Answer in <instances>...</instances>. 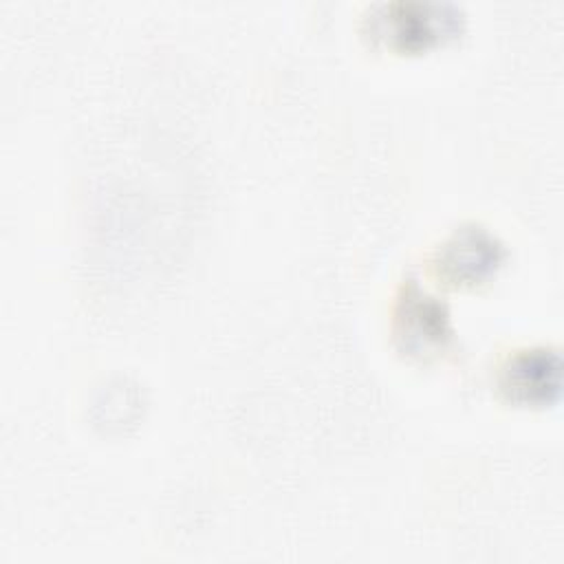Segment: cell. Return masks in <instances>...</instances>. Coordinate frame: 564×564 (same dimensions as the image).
I'll use <instances>...</instances> for the list:
<instances>
[{
	"instance_id": "1",
	"label": "cell",
	"mask_w": 564,
	"mask_h": 564,
	"mask_svg": "<svg viewBox=\"0 0 564 564\" xmlns=\"http://www.w3.org/2000/svg\"><path fill=\"white\" fill-rule=\"evenodd\" d=\"M460 11L447 2H388L368 18V33L394 51H421L458 35Z\"/></svg>"
},
{
	"instance_id": "4",
	"label": "cell",
	"mask_w": 564,
	"mask_h": 564,
	"mask_svg": "<svg viewBox=\"0 0 564 564\" xmlns=\"http://www.w3.org/2000/svg\"><path fill=\"white\" fill-rule=\"evenodd\" d=\"M562 361L551 348L520 350L500 370L498 388L513 403L542 405L560 392Z\"/></svg>"
},
{
	"instance_id": "2",
	"label": "cell",
	"mask_w": 564,
	"mask_h": 564,
	"mask_svg": "<svg viewBox=\"0 0 564 564\" xmlns=\"http://www.w3.org/2000/svg\"><path fill=\"white\" fill-rule=\"evenodd\" d=\"M392 333L405 355H438L452 341L449 313L436 297L421 291L416 282H408L394 306Z\"/></svg>"
},
{
	"instance_id": "3",
	"label": "cell",
	"mask_w": 564,
	"mask_h": 564,
	"mask_svg": "<svg viewBox=\"0 0 564 564\" xmlns=\"http://www.w3.org/2000/svg\"><path fill=\"white\" fill-rule=\"evenodd\" d=\"M505 260L502 242L480 225L456 229L434 253V271L449 284H478Z\"/></svg>"
}]
</instances>
